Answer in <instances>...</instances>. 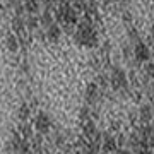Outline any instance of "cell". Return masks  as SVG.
Listing matches in <instances>:
<instances>
[{
	"mask_svg": "<svg viewBox=\"0 0 154 154\" xmlns=\"http://www.w3.org/2000/svg\"><path fill=\"white\" fill-rule=\"evenodd\" d=\"M75 41L84 46H94L96 45V31L93 29V24L89 19H84L82 22H79V26L75 29Z\"/></svg>",
	"mask_w": 154,
	"mask_h": 154,
	"instance_id": "cell-1",
	"label": "cell"
},
{
	"mask_svg": "<svg viewBox=\"0 0 154 154\" xmlns=\"http://www.w3.org/2000/svg\"><path fill=\"white\" fill-rule=\"evenodd\" d=\"M51 128V118L46 113H39L36 116V130L39 134H48Z\"/></svg>",
	"mask_w": 154,
	"mask_h": 154,
	"instance_id": "cell-2",
	"label": "cell"
},
{
	"mask_svg": "<svg viewBox=\"0 0 154 154\" xmlns=\"http://www.w3.org/2000/svg\"><path fill=\"white\" fill-rule=\"evenodd\" d=\"M111 84L115 89H123L127 86V77L123 70H113V75H111Z\"/></svg>",
	"mask_w": 154,
	"mask_h": 154,
	"instance_id": "cell-3",
	"label": "cell"
},
{
	"mask_svg": "<svg viewBox=\"0 0 154 154\" xmlns=\"http://www.w3.org/2000/svg\"><path fill=\"white\" fill-rule=\"evenodd\" d=\"M134 55H135V58L139 62H147L149 57H151V51H149V48L144 43H137V46L134 50Z\"/></svg>",
	"mask_w": 154,
	"mask_h": 154,
	"instance_id": "cell-4",
	"label": "cell"
},
{
	"mask_svg": "<svg viewBox=\"0 0 154 154\" xmlns=\"http://www.w3.org/2000/svg\"><path fill=\"white\" fill-rule=\"evenodd\" d=\"M96 98H98V88H96V84H89L88 91H86V101L88 103H94Z\"/></svg>",
	"mask_w": 154,
	"mask_h": 154,
	"instance_id": "cell-5",
	"label": "cell"
},
{
	"mask_svg": "<svg viewBox=\"0 0 154 154\" xmlns=\"http://www.w3.org/2000/svg\"><path fill=\"white\" fill-rule=\"evenodd\" d=\"M46 34H48L46 38H48L50 41H57V39L60 38L62 31H60V28H58L57 24H51V26H50V28H48V31H46Z\"/></svg>",
	"mask_w": 154,
	"mask_h": 154,
	"instance_id": "cell-6",
	"label": "cell"
},
{
	"mask_svg": "<svg viewBox=\"0 0 154 154\" xmlns=\"http://www.w3.org/2000/svg\"><path fill=\"white\" fill-rule=\"evenodd\" d=\"M99 152V142L98 140H91L86 146V154H98Z\"/></svg>",
	"mask_w": 154,
	"mask_h": 154,
	"instance_id": "cell-7",
	"label": "cell"
},
{
	"mask_svg": "<svg viewBox=\"0 0 154 154\" xmlns=\"http://www.w3.org/2000/svg\"><path fill=\"white\" fill-rule=\"evenodd\" d=\"M84 134H86V137H89V139L96 137V125H94L93 122H89L88 125H86V128H84Z\"/></svg>",
	"mask_w": 154,
	"mask_h": 154,
	"instance_id": "cell-8",
	"label": "cell"
},
{
	"mask_svg": "<svg viewBox=\"0 0 154 154\" xmlns=\"http://www.w3.org/2000/svg\"><path fill=\"white\" fill-rule=\"evenodd\" d=\"M105 149H106V151H116L115 139L110 137V135H105Z\"/></svg>",
	"mask_w": 154,
	"mask_h": 154,
	"instance_id": "cell-9",
	"label": "cell"
},
{
	"mask_svg": "<svg viewBox=\"0 0 154 154\" xmlns=\"http://www.w3.org/2000/svg\"><path fill=\"white\" fill-rule=\"evenodd\" d=\"M151 116H152L151 106H142V110H140V118H142L144 122H151Z\"/></svg>",
	"mask_w": 154,
	"mask_h": 154,
	"instance_id": "cell-10",
	"label": "cell"
},
{
	"mask_svg": "<svg viewBox=\"0 0 154 154\" xmlns=\"http://www.w3.org/2000/svg\"><path fill=\"white\" fill-rule=\"evenodd\" d=\"M7 48L11 50V51H16L19 46H17V38L14 36V34H11V36H7Z\"/></svg>",
	"mask_w": 154,
	"mask_h": 154,
	"instance_id": "cell-11",
	"label": "cell"
},
{
	"mask_svg": "<svg viewBox=\"0 0 154 154\" xmlns=\"http://www.w3.org/2000/svg\"><path fill=\"white\" fill-rule=\"evenodd\" d=\"M24 11L34 14V12L38 11V2H26V4H24Z\"/></svg>",
	"mask_w": 154,
	"mask_h": 154,
	"instance_id": "cell-12",
	"label": "cell"
},
{
	"mask_svg": "<svg viewBox=\"0 0 154 154\" xmlns=\"http://www.w3.org/2000/svg\"><path fill=\"white\" fill-rule=\"evenodd\" d=\"M41 24H43V26H46V28H50V26H51V14H50V11H46L43 14V17H41Z\"/></svg>",
	"mask_w": 154,
	"mask_h": 154,
	"instance_id": "cell-13",
	"label": "cell"
},
{
	"mask_svg": "<svg viewBox=\"0 0 154 154\" xmlns=\"http://www.w3.org/2000/svg\"><path fill=\"white\" fill-rule=\"evenodd\" d=\"M14 28H16L19 33H22V29H24V21H22L21 17H16V19H14Z\"/></svg>",
	"mask_w": 154,
	"mask_h": 154,
	"instance_id": "cell-14",
	"label": "cell"
},
{
	"mask_svg": "<svg viewBox=\"0 0 154 154\" xmlns=\"http://www.w3.org/2000/svg\"><path fill=\"white\" fill-rule=\"evenodd\" d=\"M19 116H21V120H28V116H29V108L26 105L21 106V110H19Z\"/></svg>",
	"mask_w": 154,
	"mask_h": 154,
	"instance_id": "cell-15",
	"label": "cell"
},
{
	"mask_svg": "<svg viewBox=\"0 0 154 154\" xmlns=\"http://www.w3.org/2000/svg\"><path fill=\"white\" fill-rule=\"evenodd\" d=\"M36 24H38V22H36V17L31 16V17H29V21H28V28L29 29H34V28H36Z\"/></svg>",
	"mask_w": 154,
	"mask_h": 154,
	"instance_id": "cell-16",
	"label": "cell"
},
{
	"mask_svg": "<svg viewBox=\"0 0 154 154\" xmlns=\"http://www.w3.org/2000/svg\"><path fill=\"white\" fill-rule=\"evenodd\" d=\"M116 154H128L127 151H116Z\"/></svg>",
	"mask_w": 154,
	"mask_h": 154,
	"instance_id": "cell-17",
	"label": "cell"
},
{
	"mask_svg": "<svg viewBox=\"0 0 154 154\" xmlns=\"http://www.w3.org/2000/svg\"><path fill=\"white\" fill-rule=\"evenodd\" d=\"M105 154H106V152H105Z\"/></svg>",
	"mask_w": 154,
	"mask_h": 154,
	"instance_id": "cell-18",
	"label": "cell"
}]
</instances>
